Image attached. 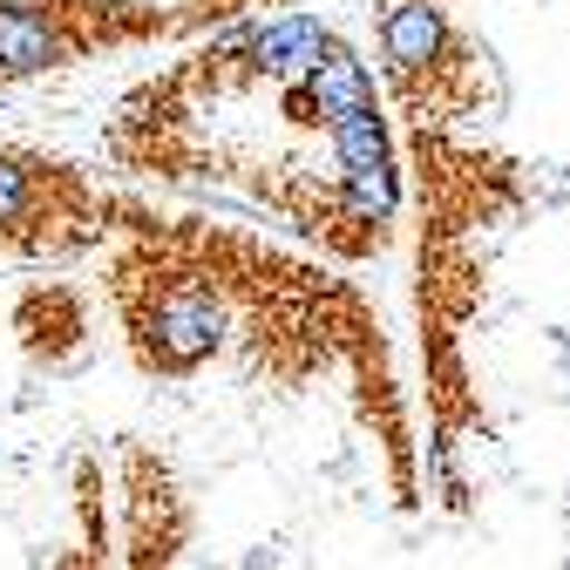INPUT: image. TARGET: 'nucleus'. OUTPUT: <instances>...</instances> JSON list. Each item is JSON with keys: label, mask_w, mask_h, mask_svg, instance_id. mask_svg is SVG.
<instances>
[{"label": "nucleus", "mask_w": 570, "mask_h": 570, "mask_svg": "<svg viewBox=\"0 0 570 570\" xmlns=\"http://www.w3.org/2000/svg\"><path fill=\"white\" fill-rule=\"evenodd\" d=\"M116 306L129 320L136 361L150 374H164V381L197 374L210 353L225 346V293L204 272L157 265V258H122Z\"/></svg>", "instance_id": "nucleus-1"}, {"label": "nucleus", "mask_w": 570, "mask_h": 570, "mask_svg": "<svg viewBox=\"0 0 570 570\" xmlns=\"http://www.w3.org/2000/svg\"><path fill=\"white\" fill-rule=\"evenodd\" d=\"M55 197H82L55 164H35L21 150H0V245H21V252H48L55 232L48 225H68L55 218Z\"/></svg>", "instance_id": "nucleus-2"}, {"label": "nucleus", "mask_w": 570, "mask_h": 570, "mask_svg": "<svg viewBox=\"0 0 570 570\" xmlns=\"http://www.w3.org/2000/svg\"><path fill=\"white\" fill-rule=\"evenodd\" d=\"M455 48V28L449 14L435 8V0H394V8L381 14V55L401 82H421V76H435V68L449 61Z\"/></svg>", "instance_id": "nucleus-3"}, {"label": "nucleus", "mask_w": 570, "mask_h": 570, "mask_svg": "<svg viewBox=\"0 0 570 570\" xmlns=\"http://www.w3.org/2000/svg\"><path fill=\"white\" fill-rule=\"evenodd\" d=\"M306 96H313L320 122L333 129V122H340V116H353V109H374V76H367V61L353 55L346 41H326V55H320V68H313Z\"/></svg>", "instance_id": "nucleus-4"}]
</instances>
